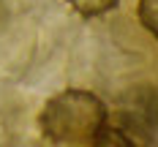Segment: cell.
<instances>
[{
    "label": "cell",
    "instance_id": "6da1fadb",
    "mask_svg": "<svg viewBox=\"0 0 158 147\" xmlns=\"http://www.w3.org/2000/svg\"><path fill=\"white\" fill-rule=\"evenodd\" d=\"M106 125V104L90 90L68 87L52 96L38 114L41 133L60 145H87Z\"/></svg>",
    "mask_w": 158,
    "mask_h": 147
},
{
    "label": "cell",
    "instance_id": "7a4b0ae2",
    "mask_svg": "<svg viewBox=\"0 0 158 147\" xmlns=\"http://www.w3.org/2000/svg\"><path fill=\"white\" fill-rule=\"evenodd\" d=\"M93 147H142L136 139H131L128 133H123V131H117V128H104L95 133V139L90 142Z\"/></svg>",
    "mask_w": 158,
    "mask_h": 147
},
{
    "label": "cell",
    "instance_id": "3957f363",
    "mask_svg": "<svg viewBox=\"0 0 158 147\" xmlns=\"http://www.w3.org/2000/svg\"><path fill=\"white\" fill-rule=\"evenodd\" d=\"M65 3L82 16H101V14H109L120 0H65Z\"/></svg>",
    "mask_w": 158,
    "mask_h": 147
},
{
    "label": "cell",
    "instance_id": "277c9868",
    "mask_svg": "<svg viewBox=\"0 0 158 147\" xmlns=\"http://www.w3.org/2000/svg\"><path fill=\"white\" fill-rule=\"evenodd\" d=\"M136 14H139L142 27L158 41V0H139V8H136Z\"/></svg>",
    "mask_w": 158,
    "mask_h": 147
}]
</instances>
